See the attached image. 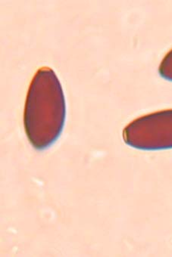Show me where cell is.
<instances>
[{
    "mask_svg": "<svg viewBox=\"0 0 172 257\" xmlns=\"http://www.w3.org/2000/svg\"><path fill=\"white\" fill-rule=\"evenodd\" d=\"M158 73L163 79L172 82V49L166 54L161 61Z\"/></svg>",
    "mask_w": 172,
    "mask_h": 257,
    "instance_id": "3957f363",
    "label": "cell"
},
{
    "mask_svg": "<svg viewBox=\"0 0 172 257\" xmlns=\"http://www.w3.org/2000/svg\"><path fill=\"white\" fill-rule=\"evenodd\" d=\"M123 139L128 146L139 150L172 149V109L134 119L124 128Z\"/></svg>",
    "mask_w": 172,
    "mask_h": 257,
    "instance_id": "7a4b0ae2",
    "label": "cell"
},
{
    "mask_svg": "<svg viewBox=\"0 0 172 257\" xmlns=\"http://www.w3.org/2000/svg\"><path fill=\"white\" fill-rule=\"evenodd\" d=\"M66 116L65 95L53 70L44 67L32 79L25 102L24 125L33 147L44 150L62 134Z\"/></svg>",
    "mask_w": 172,
    "mask_h": 257,
    "instance_id": "6da1fadb",
    "label": "cell"
}]
</instances>
